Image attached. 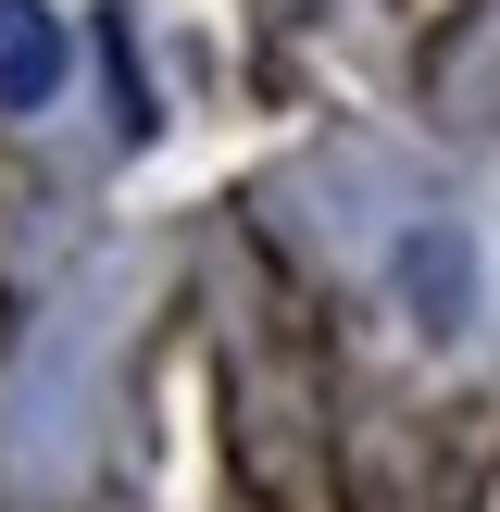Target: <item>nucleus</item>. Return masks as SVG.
<instances>
[{
    "instance_id": "1",
    "label": "nucleus",
    "mask_w": 500,
    "mask_h": 512,
    "mask_svg": "<svg viewBox=\"0 0 500 512\" xmlns=\"http://www.w3.org/2000/svg\"><path fill=\"white\" fill-rule=\"evenodd\" d=\"M388 288H400V313L425 325V338H463L475 313H488V263H475V225L463 213H413L388 238Z\"/></svg>"
},
{
    "instance_id": "2",
    "label": "nucleus",
    "mask_w": 500,
    "mask_h": 512,
    "mask_svg": "<svg viewBox=\"0 0 500 512\" xmlns=\"http://www.w3.org/2000/svg\"><path fill=\"white\" fill-rule=\"evenodd\" d=\"M63 75H75L63 13H50V0H0V113H38Z\"/></svg>"
}]
</instances>
